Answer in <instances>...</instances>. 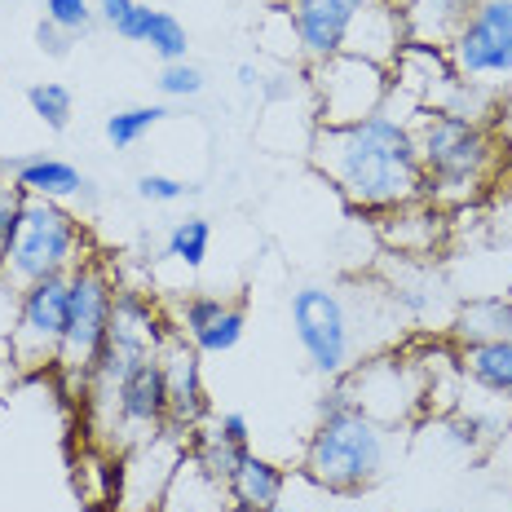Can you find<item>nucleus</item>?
<instances>
[{"label": "nucleus", "instance_id": "obj_1", "mask_svg": "<svg viewBox=\"0 0 512 512\" xmlns=\"http://www.w3.org/2000/svg\"><path fill=\"white\" fill-rule=\"evenodd\" d=\"M309 159L327 177V186L362 217H384L424 199V168L411 120L389 106L358 124L314 128Z\"/></svg>", "mask_w": 512, "mask_h": 512}, {"label": "nucleus", "instance_id": "obj_2", "mask_svg": "<svg viewBox=\"0 0 512 512\" xmlns=\"http://www.w3.org/2000/svg\"><path fill=\"white\" fill-rule=\"evenodd\" d=\"M415 151L424 168V199L437 208L460 212L490 195L504 168L495 120H464L451 111H415L411 120Z\"/></svg>", "mask_w": 512, "mask_h": 512}, {"label": "nucleus", "instance_id": "obj_3", "mask_svg": "<svg viewBox=\"0 0 512 512\" xmlns=\"http://www.w3.org/2000/svg\"><path fill=\"white\" fill-rule=\"evenodd\" d=\"M393 455V429L354 411L318 415L301 455V477L336 499H358L384 477Z\"/></svg>", "mask_w": 512, "mask_h": 512}, {"label": "nucleus", "instance_id": "obj_4", "mask_svg": "<svg viewBox=\"0 0 512 512\" xmlns=\"http://www.w3.org/2000/svg\"><path fill=\"white\" fill-rule=\"evenodd\" d=\"M89 256V230L76 212L58 199H27L23 226L9 243L5 261H0V279L14 292H23V287L53 279V274H71Z\"/></svg>", "mask_w": 512, "mask_h": 512}, {"label": "nucleus", "instance_id": "obj_5", "mask_svg": "<svg viewBox=\"0 0 512 512\" xmlns=\"http://www.w3.org/2000/svg\"><path fill=\"white\" fill-rule=\"evenodd\" d=\"M71 279V314H67V340H62V354L53 376L62 380V389L84 398L93 371L106 354V340H111V305H115V274L102 256H89L80 261L76 270L67 274Z\"/></svg>", "mask_w": 512, "mask_h": 512}, {"label": "nucleus", "instance_id": "obj_6", "mask_svg": "<svg viewBox=\"0 0 512 512\" xmlns=\"http://www.w3.org/2000/svg\"><path fill=\"white\" fill-rule=\"evenodd\" d=\"M287 309H292V332L301 354L309 358V367L327 380L345 376L362 349L354 309H349L345 296L332 283H301L292 292V301H287Z\"/></svg>", "mask_w": 512, "mask_h": 512}, {"label": "nucleus", "instance_id": "obj_7", "mask_svg": "<svg viewBox=\"0 0 512 512\" xmlns=\"http://www.w3.org/2000/svg\"><path fill=\"white\" fill-rule=\"evenodd\" d=\"M67 314H71V279L53 274L18 292L14 323H9V362L18 376H40L58 367L62 340H67Z\"/></svg>", "mask_w": 512, "mask_h": 512}, {"label": "nucleus", "instance_id": "obj_8", "mask_svg": "<svg viewBox=\"0 0 512 512\" xmlns=\"http://www.w3.org/2000/svg\"><path fill=\"white\" fill-rule=\"evenodd\" d=\"M309 93H314V120L318 128L358 124L389 106L393 76L389 67H376L354 53H336V58L309 67Z\"/></svg>", "mask_w": 512, "mask_h": 512}, {"label": "nucleus", "instance_id": "obj_9", "mask_svg": "<svg viewBox=\"0 0 512 512\" xmlns=\"http://www.w3.org/2000/svg\"><path fill=\"white\" fill-rule=\"evenodd\" d=\"M446 53L460 80L504 98L512 89V0H477Z\"/></svg>", "mask_w": 512, "mask_h": 512}, {"label": "nucleus", "instance_id": "obj_10", "mask_svg": "<svg viewBox=\"0 0 512 512\" xmlns=\"http://www.w3.org/2000/svg\"><path fill=\"white\" fill-rule=\"evenodd\" d=\"M186 455H190V433L177 429V424H164L159 433L120 451V495H115V512H159L177 468L186 464Z\"/></svg>", "mask_w": 512, "mask_h": 512}, {"label": "nucleus", "instance_id": "obj_11", "mask_svg": "<svg viewBox=\"0 0 512 512\" xmlns=\"http://www.w3.org/2000/svg\"><path fill=\"white\" fill-rule=\"evenodd\" d=\"M349 384H354L358 411L380 420L384 429H398L424 411V376L411 354H376L354 362Z\"/></svg>", "mask_w": 512, "mask_h": 512}, {"label": "nucleus", "instance_id": "obj_12", "mask_svg": "<svg viewBox=\"0 0 512 512\" xmlns=\"http://www.w3.org/2000/svg\"><path fill=\"white\" fill-rule=\"evenodd\" d=\"M389 76H393L389 102H407L411 120L415 111H442L451 102V93L460 89V71H455L446 45H424V40H407V49L398 53Z\"/></svg>", "mask_w": 512, "mask_h": 512}, {"label": "nucleus", "instance_id": "obj_13", "mask_svg": "<svg viewBox=\"0 0 512 512\" xmlns=\"http://www.w3.org/2000/svg\"><path fill=\"white\" fill-rule=\"evenodd\" d=\"M155 358H159V371H164V384H168V424L195 433L199 424L212 420V402L204 389V354L181 332H173L159 345Z\"/></svg>", "mask_w": 512, "mask_h": 512}, {"label": "nucleus", "instance_id": "obj_14", "mask_svg": "<svg viewBox=\"0 0 512 512\" xmlns=\"http://www.w3.org/2000/svg\"><path fill=\"white\" fill-rule=\"evenodd\" d=\"M367 5L371 0H283L296 31V53H301L305 67H318V62L345 53L349 27Z\"/></svg>", "mask_w": 512, "mask_h": 512}, {"label": "nucleus", "instance_id": "obj_15", "mask_svg": "<svg viewBox=\"0 0 512 512\" xmlns=\"http://www.w3.org/2000/svg\"><path fill=\"white\" fill-rule=\"evenodd\" d=\"M376 234L398 261H429L451 234V212L437 208L433 199H415L407 208L376 217Z\"/></svg>", "mask_w": 512, "mask_h": 512}, {"label": "nucleus", "instance_id": "obj_16", "mask_svg": "<svg viewBox=\"0 0 512 512\" xmlns=\"http://www.w3.org/2000/svg\"><path fill=\"white\" fill-rule=\"evenodd\" d=\"M407 40L411 36H407V18H402V9L384 5V0H371V5L354 18V27H349L345 53L376 62V67H393L398 53L407 49Z\"/></svg>", "mask_w": 512, "mask_h": 512}, {"label": "nucleus", "instance_id": "obj_17", "mask_svg": "<svg viewBox=\"0 0 512 512\" xmlns=\"http://www.w3.org/2000/svg\"><path fill=\"white\" fill-rule=\"evenodd\" d=\"M5 177H14V186L23 190L27 199H58V204H67V199L76 195H93V181L80 173L76 164H67V159L58 155H23V159H5Z\"/></svg>", "mask_w": 512, "mask_h": 512}, {"label": "nucleus", "instance_id": "obj_18", "mask_svg": "<svg viewBox=\"0 0 512 512\" xmlns=\"http://www.w3.org/2000/svg\"><path fill=\"white\" fill-rule=\"evenodd\" d=\"M287 486H292V473L256 451L243 455L239 468L226 477V495H230L234 512H270L287 495Z\"/></svg>", "mask_w": 512, "mask_h": 512}, {"label": "nucleus", "instance_id": "obj_19", "mask_svg": "<svg viewBox=\"0 0 512 512\" xmlns=\"http://www.w3.org/2000/svg\"><path fill=\"white\" fill-rule=\"evenodd\" d=\"M512 336V292H482L468 296L451 318V340L455 345H477V340H499Z\"/></svg>", "mask_w": 512, "mask_h": 512}, {"label": "nucleus", "instance_id": "obj_20", "mask_svg": "<svg viewBox=\"0 0 512 512\" xmlns=\"http://www.w3.org/2000/svg\"><path fill=\"white\" fill-rule=\"evenodd\" d=\"M455 358H460L464 384L499 393V398H512V336L477 340V345H455Z\"/></svg>", "mask_w": 512, "mask_h": 512}, {"label": "nucleus", "instance_id": "obj_21", "mask_svg": "<svg viewBox=\"0 0 512 512\" xmlns=\"http://www.w3.org/2000/svg\"><path fill=\"white\" fill-rule=\"evenodd\" d=\"M71 477H76V490L89 508L115 512V495H120V451H106L98 442H84Z\"/></svg>", "mask_w": 512, "mask_h": 512}, {"label": "nucleus", "instance_id": "obj_22", "mask_svg": "<svg viewBox=\"0 0 512 512\" xmlns=\"http://www.w3.org/2000/svg\"><path fill=\"white\" fill-rule=\"evenodd\" d=\"M159 512H234L230 495H226V482H217V477H208L199 464H186L177 468L173 486H168L164 504H159Z\"/></svg>", "mask_w": 512, "mask_h": 512}, {"label": "nucleus", "instance_id": "obj_23", "mask_svg": "<svg viewBox=\"0 0 512 512\" xmlns=\"http://www.w3.org/2000/svg\"><path fill=\"white\" fill-rule=\"evenodd\" d=\"M477 0H407L402 18H407V36L424 40V45H451Z\"/></svg>", "mask_w": 512, "mask_h": 512}, {"label": "nucleus", "instance_id": "obj_24", "mask_svg": "<svg viewBox=\"0 0 512 512\" xmlns=\"http://www.w3.org/2000/svg\"><path fill=\"white\" fill-rule=\"evenodd\" d=\"M248 451H252V446H234L230 437H221L212 420L199 424V429L190 433V464H199L208 477H217V482H226Z\"/></svg>", "mask_w": 512, "mask_h": 512}, {"label": "nucleus", "instance_id": "obj_25", "mask_svg": "<svg viewBox=\"0 0 512 512\" xmlns=\"http://www.w3.org/2000/svg\"><path fill=\"white\" fill-rule=\"evenodd\" d=\"M168 106L164 102H151V106H124V111L106 115V142L115 146V151H128V146H137L142 137H151L159 124L168 120Z\"/></svg>", "mask_w": 512, "mask_h": 512}, {"label": "nucleus", "instance_id": "obj_26", "mask_svg": "<svg viewBox=\"0 0 512 512\" xmlns=\"http://www.w3.org/2000/svg\"><path fill=\"white\" fill-rule=\"evenodd\" d=\"M208 248H212V226L204 217H181L173 221V230L164 234V256L186 270H199L208 261Z\"/></svg>", "mask_w": 512, "mask_h": 512}, {"label": "nucleus", "instance_id": "obj_27", "mask_svg": "<svg viewBox=\"0 0 512 512\" xmlns=\"http://www.w3.org/2000/svg\"><path fill=\"white\" fill-rule=\"evenodd\" d=\"M243 332H248V309H243V301H226V309H221L190 345H195L199 354H230L243 340Z\"/></svg>", "mask_w": 512, "mask_h": 512}, {"label": "nucleus", "instance_id": "obj_28", "mask_svg": "<svg viewBox=\"0 0 512 512\" xmlns=\"http://www.w3.org/2000/svg\"><path fill=\"white\" fill-rule=\"evenodd\" d=\"M27 106H31V115H36L40 124L53 128V133H62V128L71 124V115H76V98H71V89L67 84H49V80L31 84Z\"/></svg>", "mask_w": 512, "mask_h": 512}, {"label": "nucleus", "instance_id": "obj_29", "mask_svg": "<svg viewBox=\"0 0 512 512\" xmlns=\"http://www.w3.org/2000/svg\"><path fill=\"white\" fill-rule=\"evenodd\" d=\"M146 49H151L159 62H186V53H190V31L181 27V18L164 14V9H155L151 31H146Z\"/></svg>", "mask_w": 512, "mask_h": 512}, {"label": "nucleus", "instance_id": "obj_30", "mask_svg": "<svg viewBox=\"0 0 512 512\" xmlns=\"http://www.w3.org/2000/svg\"><path fill=\"white\" fill-rule=\"evenodd\" d=\"M155 89H159V98L164 102H195L199 93L208 89V76L190 58L186 62H164V67H159Z\"/></svg>", "mask_w": 512, "mask_h": 512}, {"label": "nucleus", "instance_id": "obj_31", "mask_svg": "<svg viewBox=\"0 0 512 512\" xmlns=\"http://www.w3.org/2000/svg\"><path fill=\"white\" fill-rule=\"evenodd\" d=\"M45 18L80 40L84 31L98 23V9H93V0H45Z\"/></svg>", "mask_w": 512, "mask_h": 512}, {"label": "nucleus", "instance_id": "obj_32", "mask_svg": "<svg viewBox=\"0 0 512 512\" xmlns=\"http://www.w3.org/2000/svg\"><path fill=\"white\" fill-rule=\"evenodd\" d=\"M23 208H27V195L14 186V177H0V261H5L9 243H14L18 226H23Z\"/></svg>", "mask_w": 512, "mask_h": 512}, {"label": "nucleus", "instance_id": "obj_33", "mask_svg": "<svg viewBox=\"0 0 512 512\" xmlns=\"http://www.w3.org/2000/svg\"><path fill=\"white\" fill-rule=\"evenodd\" d=\"M137 195H142L146 204H177V199L195 195V186H190V181L168 177V173H142L137 177Z\"/></svg>", "mask_w": 512, "mask_h": 512}, {"label": "nucleus", "instance_id": "obj_34", "mask_svg": "<svg viewBox=\"0 0 512 512\" xmlns=\"http://www.w3.org/2000/svg\"><path fill=\"white\" fill-rule=\"evenodd\" d=\"M151 18H155V9L137 0V5L128 9V14H124V18H120V23H115L111 31H115V36H120V40H128V45H146V31H151Z\"/></svg>", "mask_w": 512, "mask_h": 512}, {"label": "nucleus", "instance_id": "obj_35", "mask_svg": "<svg viewBox=\"0 0 512 512\" xmlns=\"http://www.w3.org/2000/svg\"><path fill=\"white\" fill-rule=\"evenodd\" d=\"M36 45H40V53H49V58H67L71 45H76V36H67V31L53 27L49 18H40V27H36Z\"/></svg>", "mask_w": 512, "mask_h": 512}, {"label": "nucleus", "instance_id": "obj_36", "mask_svg": "<svg viewBox=\"0 0 512 512\" xmlns=\"http://www.w3.org/2000/svg\"><path fill=\"white\" fill-rule=\"evenodd\" d=\"M212 424H217V433H221V437H230L234 446H252V424H248V415H239V411H221V415H212Z\"/></svg>", "mask_w": 512, "mask_h": 512}, {"label": "nucleus", "instance_id": "obj_37", "mask_svg": "<svg viewBox=\"0 0 512 512\" xmlns=\"http://www.w3.org/2000/svg\"><path fill=\"white\" fill-rule=\"evenodd\" d=\"M137 0H93V9H98V23H106V27H115L120 18L133 9Z\"/></svg>", "mask_w": 512, "mask_h": 512}, {"label": "nucleus", "instance_id": "obj_38", "mask_svg": "<svg viewBox=\"0 0 512 512\" xmlns=\"http://www.w3.org/2000/svg\"><path fill=\"white\" fill-rule=\"evenodd\" d=\"M261 67H252V62H243L239 67V89H261Z\"/></svg>", "mask_w": 512, "mask_h": 512}, {"label": "nucleus", "instance_id": "obj_39", "mask_svg": "<svg viewBox=\"0 0 512 512\" xmlns=\"http://www.w3.org/2000/svg\"><path fill=\"white\" fill-rule=\"evenodd\" d=\"M270 512H309V508H305V504H292V495H283V499H279V504H274Z\"/></svg>", "mask_w": 512, "mask_h": 512}, {"label": "nucleus", "instance_id": "obj_40", "mask_svg": "<svg viewBox=\"0 0 512 512\" xmlns=\"http://www.w3.org/2000/svg\"><path fill=\"white\" fill-rule=\"evenodd\" d=\"M384 5H398V9H402V5H407V0H384Z\"/></svg>", "mask_w": 512, "mask_h": 512}]
</instances>
